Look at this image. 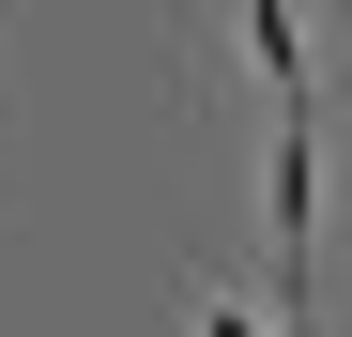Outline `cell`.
<instances>
[{
	"label": "cell",
	"instance_id": "6da1fadb",
	"mask_svg": "<svg viewBox=\"0 0 352 337\" xmlns=\"http://www.w3.org/2000/svg\"><path fill=\"white\" fill-rule=\"evenodd\" d=\"M199 337H276V322H245V307H199Z\"/></svg>",
	"mask_w": 352,
	"mask_h": 337
}]
</instances>
